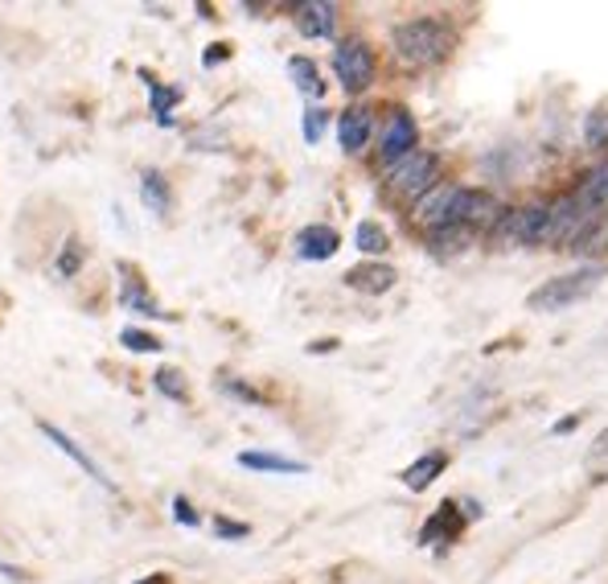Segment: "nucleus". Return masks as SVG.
<instances>
[{
	"label": "nucleus",
	"instance_id": "1",
	"mask_svg": "<svg viewBox=\"0 0 608 584\" xmlns=\"http://www.w3.org/2000/svg\"><path fill=\"white\" fill-rule=\"evenodd\" d=\"M395 54L404 58L407 66H436L452 54V29L441 17H411L404 25H395Z\"/></svg>",
	"mask_w": 608,
	"mask_h": 584
},
{
	"label": "nucleus",
	"instance_id": "2",
	"mask_svg": "<svg viewBox=\"0 0 608 584\" xmlns=\"http://www.w3.org/2000/svg\"><path fill=\"white\" fill-rule=\"evenodd\" d=\"M600 281H605V268H575L568 276H555V281L538 284L535 293L526 297V309H535V313H559V309L592 297Z\"/></svg>",
	"mask_w": 608,
	"mask_h": 584
},
{
	"label": "nucleus",
	"instance_id": "3",
	"mask_svg": "<svg viewBox=\"0 0 608 584\" xmlns=\"http://www.w3.org/2000/svg\"><path fill=\"white\" fill-rule=\"evenodd\" d=\"M436 177H441V157L415 149L387 170V194L390 198H404V202H411V198L420 202L427 189L436 186Z\"/></svg>",
	"mask_w": 608,
	"mask_h": 584
},
{
	"label": "nucleus",
	"instance_id": "4",
	"mask_svg": "<svg viewBox=\"0 0 608 584\" xmlns=\"http://www.w3.org/2000/svg\"><path fill=\"white\" fill-rule=\"evenodd\" d=\"M333 75L350 95H362L374 83V50L362 38L337 41L333 50Z\"/></svg>",
	"mask_w": 608,
	"mask_h": 584
},
{
	"label": "nucleus",
	"instance_id": "5",
	"mask_svg": "<svg viewBox=\"0 0 608 584\" xmlns=\"http://www.w3.org/2000/svg\"><path fill=\"white\" fill-rule=\"evenodd\" d=\"M498 219H501V207L489 189L457 186V198H452V210H448V226L477 231V226H494Z\"/></svg>",
	"mask_w": 608,
	"mask_h": 584
},
{
	"label": "nucleus",
	"instance_id": "6",
	"mask_svg": "<svg viewBox=\"0 0 608 584\" xmlns=\"http://www.w3.org/2000/svg\"><path fill=\"white\" fill-rule=\"evenodd\" d=\"M415 140H420V128H415V120L411 112L404 108H395L387 115V124H383V140H379V157H383V165H395V161H404L407 152H415Z\"/></svg>",
	"mask_w": 608,
	"mask_h": 584
},
{
	"label": "nucleus",
	"instance_id": "7",
	"mask_svg": "<svg viewBox=\"0 0 608 584\" xmlns=\"http://www.w3.org/2000/svg\"><path fill=\"white\" fill-rule=\"evenodd\" d=\"M370 133H374V112L362 108V103H353L346 112L337 115V140H342V149L358 157V152L370 145Z\"/></svg>",
	"mask_w": 608,
	"mask_h": 584
},
{
	"label": "nucleus",
	"instance_id": "8",
	"mask_svg": "<svg viewBox=\"0 0 608 584\" xmlns=\"http://www.w3.org/2000/svg\"><path fill=\"white\" fill-rule=\"evenodd\" d=\"M337 247H342V235H337L333 226H325V223L305 226V231H300V235L293 239L296 256H300V260H313V264H321V260H333V256H337Z\"/></svg>",
	"mask_w": 608,
	"mask_h": 584
},
{
	"label": "nucleus",
	"instance_id": "9",
	"mask_svg": "<svg viewBox=\"0 0 608 584\" xmlns=\"http://www.w3.org/2000/svg\"><path fill=\"white\" fill-rule=\"evenodd\" d=\"M296 29H300V38H309V41L333 38V29H337V9L325 4V0H305V4H296Z\"/></svg>",
	"mask_w": 608,
	"mask_h": 584
},
{
	"label": "nucleus",
	"instance_id": "10",
	"mask_svg": "<svg viewBox=\"0 0 608 584\" xmlns=\"http://www.w3.org/2000/svg\"><path fill=\"white\" fill-rule=\"evenodd\" d=\"M452 198H457V186H441V182H436V186L427 189L424 198L415 202V210H411V214H415V223L424 226L427 235H432V231H441V226H448Z\"/></svg>",
	"mask_w": 608,
	"mask_h": 584
},
{
	"label": "nucleus",
	"instance_id": "11",
	"mask_svg": "<svg viewBox=\"0 0 608 584\" xmlns=\"http://www.w3.org/2000/svg\"><path fill=\"white\" fill-rule=\"evenodd\" d=\"M572 198H575V207L584 210L588 219H600V214L608 210V165H596V170L575 186Z\"/></svg>",
	"mask_w": 608,
	"mask_h": 584
},
{
	"label": "nucleus",
	"instance_id": "12",
	"mask_svg": "<svg viewBox=\"0 0 608 584\" xmlns=\"http://www.w3.org/2000/svg\"><path fill=\"white\" fill-rule=\"evenodd\" d=\"M395 268L390 264H358L346 272V284H350L353 293H367V297H383V293H390L395 288Z\"/></svg>",
	"mask_w": 608,
	"mask_h": 584
},
{
	"label": "nucleus",
	"instance_id": "13",
	"mask_svg": "<svg viewBox=\"0 0 608 584\" xmlns=\"http://www.w3.org/2000/svg\"><path fill=\"white\" fill-rule=\"evenodd\" d=\"M461 531H464V514L457 510V502H444V507H436V514L424 523L420 544H452Z\"/></svg>",
	"mask_w": 608,
	"mask_h": 584
},
{
	"label": "nucleus",
	"instance_id": "14",
	"mask_svg": "<svg viewBox=\"0 0 608 584\" xmlns=\"http://www.w3.org/2000/svg\"><path fill=\"white\" fill-rule=\"evenodd\" d=\"M41 433L50 436V440H54V445H58V452H66V457H71L74 465H78V470L87 473V477H95L99 486H108V490H115V486H111V477H108V473H103V470H99V465H95L91 457H87V449H83V445H78L74 436H66V433H62V428H58V424H41Z\"/></svg>",
	"mask_w": 608,
	"mask_h": 584
},
{
	"label": "nucleus",
	"instance_id": "15",
	"mask_svg": "<svg viewBox=\"0 0 608 584\" xmlns=\"http://www.w3.org/2000/svg\"><path fill=\"white\" fill-rule=\"evenodd\" d=\"M444 470H448V452H441V449L424 452L420 461H411V465L404 470V486L411 494H420V490H427V486H432Z\"/></svg>",
	"mask_w": 608,
	"mask_h": 584
},
{
	"label": "nucleus",
	"instance_id": "16",
	"mask_svg": "<svg viewBox=\"0 0 608 584\" xmlns=\"http://www.w3.org/2000/svg\"><path fill=\"white\" fill-rule=\"evenodd\" d=\"M140 202H145L152 214H161V219L169 214V207H173V189H169V177L161 170L140 173Z\"/></svg>",
	"mask_w": 608,
	"mask_h": 584
},
{
	"label": "nucleus",
	"instance_id": "17",
	"mask_svg": "<svg viewBox=\"0 0 608 584\" xmlns=\"http://www.w3.org/2000/svg\"><path fill=\"white\" fill-rule=\"evenodd\" d=\"M243 470H259V473H305L309 465L296 461V457H280V452H239Z\"/></svg>",
	"mask_w": 608,
	"mask_h": 584
},
{
	"label": "nucleus",
	"instance_id": "18",
	"mask_svg": "<svg viewBox=\"0 0 608 584\" xmlns=\"http://www.w3.org/2000/svg\"><path fill=\"white\" fill-rule=\"evenodd\" d=\"M120 305L128 309V313H140V318H165L161 313V305H157V297L145 288V281H124L120 284Z\"/></svg>",
	"mask_w": 608,
	"mask_h": 584
},
{
	"label": "nucleus",
	"instance_id": "19",
	"mask_svg": "<svg viewBox=\"0 0 608 584\" xmlns=\"http://www.w3.org/2000/svg\"><path fill=\"white\" fill-rule=\"evenodd\" d=\"M288 75H293L300 95H309V99H321V95H325V83H321V71H317L313 58H305V54L288 58Z\"/></svg>",
	"mask_w": 608,
	"mask_h": 584
},
{
	"label": "nucleus",
	"instance_id": "20",
	"mask_svg": "<svg viewBox=\"0 0 608 584\" xmlns=\"http://www.w3.org/2000/svg\"><path fill=\"white\" fill-rule=\"evenodd\" d=\"M353 244H358V251L362 256H387L390 251V235L383 231L379 223H358V231H353Z\"/></svg>",
	"mask_w": 608,
	"mask_h": 584
},
{
	"label": "nucleus",
	"instance_id": "21",
	"mask_svg": "<svg viewBox=\"0 0 608 584\" xmlns=\"http://www.w3.org/2000/svg\"><path fill=\"white\" fill-rule=\"evenodd\" d=\"M152 387L165 399H173V403H185V399H189V383H185V375L177 366H161V371L152 375Z\"/></svg>",
	"mask_w": 608,
	"mask_h": 584
},
{
	"label": "nucleus",
	"instance_id": "22",
	"mask_svg": "<svg viewBox=\"0 0 608 584\" xmlns=\"http://www.w3.org/2000/svg\"><path fill=\"white\" fill-rule=\"evenodd\" d=\"M584 470H588V477H596V482H608V428L592 440L588 457H584Z\"/></svg>",
	"mask_w": 608,
	"mask_h": 584
},
{
	"label": "nucleus",
	"instance_id": "23",
	"mask_svg": "<svg viewBox=\"0 0 608 584\" xmlns=\"http://www.w3.org/2000/svg\"><path fill=\"white\" fill-rule=\"evenodd\" d=\"M120 341H124L128 350H136V355H157V350H165V341L152 338L148 330H136V325H128V330H120Z\"/></svg>",
	"mask_w": 608,
	"mask_h": 584
},
{
	"label": "nucleus",
	"instance_id": "24",
	"mask_svg": "<svg viewBox=\"0 0 608 584\" xmlns=\"http://www.w3.org/2000/svg\"><path fill=\"white\" fill-rule=\"evenodd\" d=\"M83 260H87V256H83V244H78V239H71V244L58 251V276L74 281V276L83 272Z\"/></svg>",
	"mask_w": 608,
	"mask_h": 584
},
{
	"label": "nucleus",
	"instance_id": "25",
	"mask_svg": "<svg viewBox=\"0 0 608 584\" xmlns=\"http://www.w3.org/2000/svg\"><path fill=\"white\" fill-rule=\"evenodd\" d=\"M584 140H588V149L608 152V112H592L588 115V124H584Z\"/></svg>",
	"mask_w": 608,
	"mask_h": 584
},
{
	"label": "nucleus",
	"instance_id": "26",
	"mask_svg": "<svg viewBox=\"0 0 608 584\" xmlns=\"http://www.w3.org/2000/svg\"><path fill=\"white\" fill-rule=\"evenodd\" d=\"M325 124H330V112H325V108H309V112H305V140L317 145V140L325 136Z\"/></svg>",
	"mask_w": 608,
	"mask_h": 584
},
{
	"label": "nucleus",
	"instance_id": "27",
	"mask_svg": "<svg viewBox=\"0 0 608 584\" xmlns=\"http://www.w3.org/2000/svg\"><path fill=\"white\" fill-rule=\"evenodd\" d=\"M173 519H177L182 527H202V514L194 510V502H189L185 494H177V498H173Z\"/></svg>",
	"mask_w": 608,
	"mask_h": 584
},
{
	"label": "nucleus",
	"instance_id": "28",
	"mask_svg": "<svg viewBox=\"0 0 608 584\" xmlns=\"http://www.w3.org/2000/svg\"><path fill=\"white\" fill-rule=\"evenodd\" d=\"M214 535H219V539H247V535H251V527H247V523H235V519H214Z\"/></svg>",
	"mask_w": 608,
	"mask_h": 584
},
{
	"label": "nucleus",
	"instance_id": "29",
	"mask_svg": "<svg viewBox=\"0 0 608 584\" xmlns=\"http://www.w3.org/2000/svg\"><path fill=\"white\" fill-rule=\"evenodd\" d=\"M219 387H222V392H226V396L247 399V403H259V399H263V396H259V392H251V387H243L239 378H231V383H219Z\"/></svg>",
	"mask_w": 608,
	"mask_h": 584
},
{
	"label": "nucleus",
	"instance_id": "30",
	"mask_svg": "<svg viewBox=\"0 0 608 584\" xmlns=\"http://www.w3.org/2000/svg\"><path fill=\"white\" fill-rule=\"evenodd\" d=\"M226 58H231V46H226V41H214V46H206V66H219V62H226Z\"/></svg>",
	"mask_w": 608,
	"mask_h": 584
},
{
	"label": "nucleus",
	"instance_id": "31",
	"mask_svg": "<svg viewBox=\"0 0 608 584\" xmlns=\"http://www.w3.org/2000/svg\"><path fill=\"white\" fill-rule=\"evenodd\" d=\"M0 576H4V581H13V584L29 581V572H25V568H17V564H0Z\"/></svg>",
	"mask_w": 608,
	"mask_h": 584
},
{
	"label": "nucleus",
	"instance_id": "32",
	"mask_svg": "<svg viewBox=\"0 0 608 584\" xmlns=\"http://www.w3.org/2000/svg\"><path fill=\"white\" fill-rule=\"evenodd\" d=\"M132 584H173L165 576V572H148V576H140V581H132Z\"/></svg>",
	"mask_w": 608,
	"mask_h": 584
}]
</instances>
